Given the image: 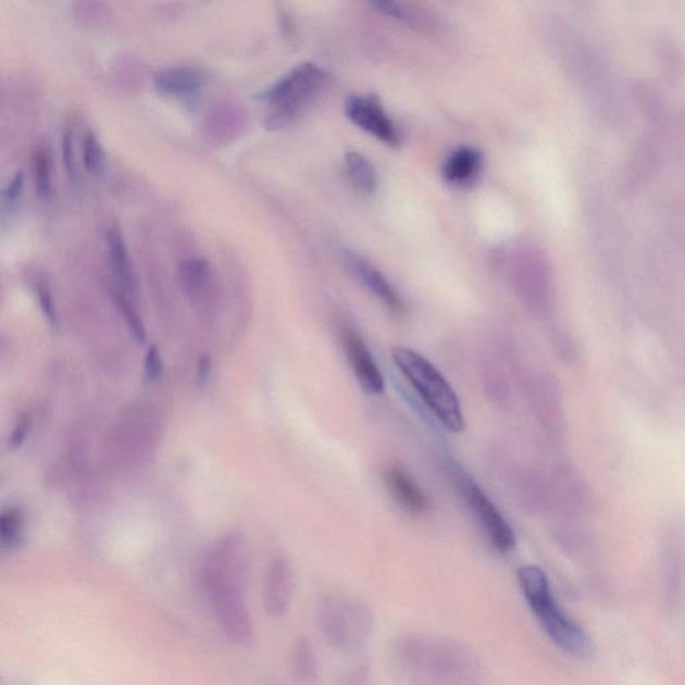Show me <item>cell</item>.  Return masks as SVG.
Segmentation results:
<instances>
[{"label": "cell", "instance_id": "obj_15", "mask_svg": "<svg viewBox=\"0 0 685 685\" xmlns=\"http://www.w3.org/2000/svg\"><path fill=\"white\" fill-rule=\"evenodd\" d=\"M484 157L478 149L461 147L446 157L443 166V176L446 183L457 188H468L477 182Z\"/></svg>", "mask_w": 685, "mask_h": 685}, {"label": "cell", "instance_id": "obj_30", "mask_svg": "<svg viewBox=\"0 0 685 685\" xmlns=\"http://www.w3.org/2000/svg\"><path fill=\"white\" fill-rule=\"evenodd\" d=\"M212 359L208 353H202L197 363L196 381L200 388H205L212 376Z\"/></svg>", "mask_w": 685, "mask_h": 685}, {"label": "cell", "instance_id": "obj_22", "mask_svg": "<svg viewBox=\"0 0 685 685\" xmlns=\"http://www.w3.org/2000/svg\"><path fill=\"white\" fill-rule=\"evenodd\" d=\"M35 188L40 199L48 200L52 194L51 160L48 150L39 148L34 153Z\"/></svg>", "mask_w": 685, "mask_h": 685}, {"label": "cell", "instance_id": "obj_11", "mask_svg": "<svg viewBox=\"0 0 685 685\" xmlns=\"http://www.w3.org/2000/svg\"><path fill=\"white\" fill-rule=\"evenodd\" d=\"M208 83L205 70L190 65L162 68L153 77L154 90L173 100H194L204 91Z\"/></svg>", "mask_w": 685, "mask_h": 685}, {"label": "cell", "instance_id": "obj_12", "mask_svg": "<svg viewBox=\"0 0 685 685\" xmlns=\"http://www.w3.org/2000/svg\"><path fill=\"white\" fill-rule=\"evenodd\" d=\"M342 347H345L348 362L364 393L379 395L385 390V377L375 363L373 356L360 335L350 326L341 331Z\"/></svg>", "mask_w": 685, "mask_h": 685}, {"label": "cell", "instance_id": "obj_20", "mask_svg": "<svg viewBox=\"0 0 685 685\" xmlns=\"http://www.w3.org/2000/svg\"><path fill=\"white\" fill-rule=\"evenodd\" d=\"M291 665L294 676L300 682H312L317 676L316 652L309 638L301 637L295 643Z\"/></svg>", "mask_w": 685, "mask_h": 685}, {"label": "cell", "instance_id": "obj_19", "mask_svg": "<svg viewBox=\"0 0 685 685\" xmlns=\"http://www.w3.org/2000/svg\"><path fill=\"white\" fill-rule=\"evenodd\" d=\"M25 514L17 507L3 510L0 515V545L4 550L20 549L25 538Z\"/></svg>", "mask_w": 685, "mask_h": 685}, {"label": "cell", "instance_id": "obj_7", "mask_svg": "<svg viewBox=\"0 0 685 685\" xmlns=\"http://www.w3.org/2000/svg\"><path fill=\"white\" fill-rule=\"evenodd\" d=\"M204 588L214 616L229 640L241 647L252 646L254 631L251 614L244 600V584L222 580Z\"/></svg>", "mask_w": 685, "mask_h": 685}, {"label": "cell", "instance_id": "obj_4", "mask_svg": "<svg viewBox=\"0 0 685 685\" xmlns=\"http://www.w3.org/2000/svg\"><path fill=\"white\" fill-rule=\"evenodd\" d=\"M391 356L435 420L451 433H462L466 426L462 406L446 377L426 358L408 347H394Z\"/></svg>", "mask_w": 685, "mask_h": 685}, {"label": "cell", "instance_id": "obj_17", "mask_svg": "<svg viewBox=\"0 0 685 685\" xmlns=\"http://www.w3.org/2000/svg\"><path fill=\"white\" fill-rule=\"evenodd\" d=\"M178 275L184 292L195 298L204 292L211 282V265L204 259L190 258L182 261Z\"/></svg>", "mask_w": 685, "mask_h": 685}, {"label": "cell", "instance_id": "obj_13", "mask_svg": "<svg viewBox=\"0 0 685 685\" xmlns=\"http://www.w3.org/2000/svg\"><path fill=\"white\" fill-rule=\"evenodd\" d=\"M342 261L352 276L358 278L394 315H403L404 306L387 278L375 266L357 253L345 252Z\"/></svg>", "mask_w": 685, "mask_h": 685}, {"label": "cell", "instance_id": "obj_9", "mask_svg": "<svg viewBox=\"0 0 685 685\" xmlns=\"http://www.w3.org/2000/svg\"><path fill=\"white\" fill-rule=\"evenodd\" d=\"M346 114L353 125L379 139L387 147L398 148L402 141L397 125L388 117L379 97L369 95L347 98Z\"/></svg>", "mask_w": 685, "mask_h": 685}, {"label": "cell", "instance_id": "obj_6", "mask_svg": "<svg viewBox=\"0 0 685 685\" xmlns=\"http://www.w3.org/2000/svg\"><path fill=\"white\" fill-rule=\"evenodd\" d=\"M446 469L451 484L454 485L469 512L477 521L485 537L489 539L491 548L501 555L512 553L516 545L515 532L501 510L460 463L447 458Z\"/></svg>", "mask_w": 685, "mask_h": 685}, {"label": "cell", "instance_id": "obj_14", "mask_svg": "<svg viewBox=\"0 0 685 685\" xmlns=\"http://www.w3.org/2000/svg\"><path fill=\"white\" fill-rule=\"evenodd\" d=\"M388 495L400 509L411 515H425L429 510V499L418 482L404 469L388 466L383 473Z\"/></svg>", "mask_w": 685, "mask_h": 685}, {"label": "cell", "instance_id": "obj_29", "mask_svg": "<svg viewBox=\"0 0 685 685\" xmlns=\"http://www.w3.org/2000/svg\"><path fill=\"white\" fill-rule=\"evenodd\" d=\"M379 13L393 17L397 21H408L406 10L400 5L398 0H369Z\"/></svg>", "mask_w": 685, "mask_h": 685}, {"label": "cell", "instance_id": "obj_10", "mask_svg": "<svg viewBox=\"0 0 685 685\" xmlns=\"http://www.w3.org/2000/svg\"><path fill=\"white\" fill-rule=\"evenodd\" d=\"M295 591V573L287 557L276 556L266 568L263 600L266 613L272 618L286 616L291 608Z\"/></svg>", "mask_w": 685, "mask_h": 685}, {"label": "cell", "instance_id": "obj_8", "mask_svg": "<svg viewBox=\"0 0 685 685\" xmlns=\"http://www.w3.org/2000/svg\"><path fill=\"white\" fill-rule=\"evenodd\" d=\"M246 551H244V538L240 533L225 534L217 539L212 548L207 551L200 568L202 585H208L219 580H235L246 582Z\"/></svg>", "mask_w": 685, "mask_h": 685}, {"label": "cell", "instance_id": "obj_28", "mask_svg": "<svg viewBox=\"0 0 685 685\" xmlns=\"http://www.w3.org/2000/svg\"><path fill=\"white\" fill-rule=\"evenodd\" d=\"M32 426L33 420L30 414H23L20 420H17L8 440L10 450L20 449V447L26 443L28 434H30Z\"/></svg>", "mask_w": 685, "mask_h": 685}, {"label": "cell", "instance_id": "obj_25", "mask_svg": "<svg viewBox=\"0 0 685 685\" xmlns=\"http://www.w3.org/2000/svg\"><path fill=\"white\" fill-rule=\"evenodd\" d=\"M75 135H77V122H68L62 136V155L70 178L78 182L77 159H75Z\"/></svg>", "mask_w": 685, "mask_h": 685}, {"label": "cell", "instance_id": "obj_18", "mask_svg": "<svg viewBox=\"0 0 685 685\" xmlns=\"http://www.w3.org/2000/svg\"><path fill=\"white\" fill-rule=\"evenodd\" d=\"M108 247L110 264H112L115 276H117L126 287L135 289L136 277L135 274H133L124 236H122L119 228H112L109 231Z\"/></svg>", "mask_w": 685, "mask_h": 685}, {"label": "cell", "instance_id": "obj_24", "mask_svg": "<svg viewBox=\"0 0 685 685\" xmlns=\"http://www.w3.org/2000/svg\"><path fill=\"white\" fill-rule=\"evenodd\" d=\"M113 298L115 304L120 307L122 315H124L126 326L130 329L133 339H135L138 345H145V341H147V329H145L141 316H139L138 312L133 309L130 301L127 300L124 295L113 292Z\"/></svg>", "mask_w": 685, "mask_h": 685}, {"label": "cell", "instance_id": "obj_5", "mask_svg": "<svg viewBox=\"0 0 685 685\" xmlns=\"http://www.w3.org/2000/svg\"><path fill=\"white\" fill-rule=\"evenodd\" d=\"M317 624L329 646L341 652L357 651L373 631V614L350 597L327 596L319 602Z\"/></svg>", "mask_w": 685, "mask_h": 685}, {"label": "cell", "instance_id": "obj_31", "mask_svg": "<svg viewBox=\"0 0 685 685\" xmlns=\"http://www.w3.org/2000/svg\"><path fill=\"white\" fill-rule=\"evenodd\" d=\"M23 187H25V173L17 172L3 191L4 200L9 202L15 201L21 196Z\"/></svg>", "mask_w": 685, "mask_h": 685}, {"label": "cell", "instance_id": "obj_16", "mask_svg": "<svg viewBox=\"0 0 685 685\" xmlns=\"http://www.w3.org/2000/svg\"><path fill=\"white\" fill-rule=\"evenodd\" d=\"M346 171L352 187L360 195L373 196L375 194L377 189V174L365 157L356 152L347 153Z\"/></svg>", "mask_w": 685, "mask_h": 685}, {"label": "cell", "instance_id": "obj_27", "mask_svg": "<svg viewBox=\"0 0 685 685\" xmlns=\"http://www.w3.org/2000/svg\"><path fill=\"white\" fill-rule=\"evenodd\" d=\"M37 292L40 310H42L46 321L51 327H58L60 319H58L55 301L52 299L50 288L45 283H39Z\"/></svg>", "mask_w": 685, "mask_h": 685}, {"label": "cell", "instance_id": "obj_21", "mask_svg": "<svg viewBox=\"0 0 685 685\" xmlns=\"http://www.w3.org/2000/svg\"><path fill=\"white\" fill-rule=\"evenodd\" d=\"M80 153H83L86 171L91 176H101L104 167H107V154H104L100 139L95 135V132H85L83 144H80Z\"/></svg>", "mask_w": 685, "mask_h": 685}, {"label": "cell", "instance_id": "obj_2", "mask_svg": "<svg viewBox=\"0 0 685 685\" xmlns=\"http://www.w3.org/2000/svg\"><path fill=\"white\" fill-rule=\"evenodd\" d=\"M329 78L316 63L303 62L278 79L261 96L266 129L282 130L295 124L327 90Z\"/></svg>", "mask_w": 685, "mask_h": 685}, {"label": "cell", "instance_id": "obj_26", "mask_svg": "<svg viewBox=\"0 0 685 685\" xmlns=\"http://www.w3.org/2000/svg\"><path fill=\"white\" fill-rule=\"evenodd\" d=\"M145 379L149 383L159 382L164 375V360H162L159 347L150 346L144 362Z\"/></svg>", "mask_w": 685, "mask_h": 685}, {"label": "cell", "instance_id": "obj_23", "mask_svg": "<svg viewBox=\"0 0 685 685\" xmlns=\"http://www.w3.org/2000/svg\"><path fill=\"white\" fill-rule=\"evenodd\" d=\"M74 16L85 26L98 27L108 21V8L103 0H74Z\"/></svg>", "mask_w": 685, "mask_h": 685}, {"label": "cell", "instance_id": "obj_3", "mask_svg": "<svg viewBox=\"0 0 685 685\" xmlns=\"http://www.w3.org/2000/svg\"><path fill=\"white\" fill-rule=\"evenodd\" d=\"M395 655L404 669L444 682H457L477 672L474 653L463 644L446 637H402L395 646Z\"/></svg>", "mask_w": 685, "mask_h": 685}, {"label": "cell", "instance_id": "obj_1", "mask_svg": "<svg viewBox=\"0 0 685 685\" xmlns=\"http://www.w3.org/2000/svg\"><path fill=\"white\" fill-rule=\"evenodd\" d=\"M522 595L534 618L557 647L573 658L588 660L595 655V642L557 602L547 573L537 565L516 571Z\"/></svg>", "mask_w": 685, "mask_h": 685}]
</instances>
